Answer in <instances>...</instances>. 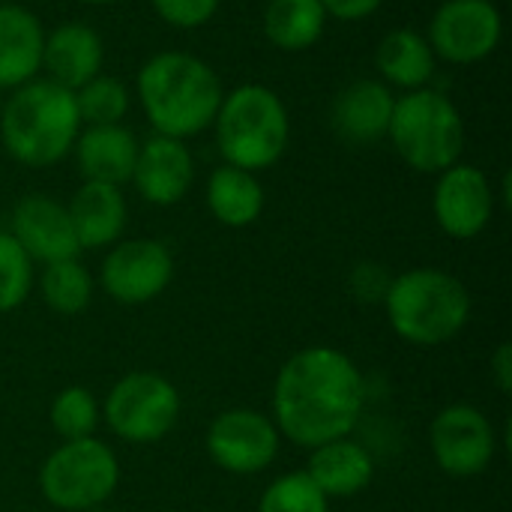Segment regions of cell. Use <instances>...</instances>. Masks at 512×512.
Listing matches in <instances>:
<instances>
[{"label":"cell","mask_w":512,"mask_h":512,"mask_svg":"<svg viewBox=\"0 0 512 512\" xmlns=\"http://www.w3.org/2000/svg\"><path fill=\"white\" fill-rule=\"evenodd\" d=\"M84 512H108V510H102V507H96V510H84Z\"/></svg>","instance_id":"obj_34"},{"label":"cell","mask_w":512,"mask_h":512,"mask_svg":"<svg viewBox=\"0 0 512 512\" xmlns=\"http://www.w3.org/2000/svg\"><path fill=\"white\" fill-rule=\"evenodd\" d=\"M102 39L87 24H60L45 36L42 45V66L48 69V81L78 90L102 69Z\"/></svg>","instance_id":"obj_16"},{"label":"cell","mask_w":512,"mask_h":512,"mask_svg":"<svg viewBox=\"0 0 512 512\" xmlns=\"http://www.w3.org/2000/svg\"><path fill=\"white\" fill-rule=\"evenodd\" d=\"M0 108H3V105H0Z\"/></svg>","instance_id":"obj_35"},{"label":"cell","mask_w":512,"mask_h":512,"mask_svg":"<svg viewBox=\"0 0 512 512\" xmlns=\"http://www.w3.org/2000/svg\"><path fill=\"white\" fill-rule=\"evenodd\" d=\"M195 177L192 153L180 138L153 135L138 147L132 183L144 201L156 207H171L186 198Z\"/></svg>","instance_id":"obj_15"},{"label":"cell","mask_w":512,"mask_h":512,"mask_svg":"<svg viewBox=\"0 0 512 512\" xmlns=\"http://www.w3.org/2000/svg\"><path fill=\"white\" fill-rule=\"evenodd\" d=\"M81 3H87V6H105V3H117V0H81Z\"/></svg>","instance_id":"obj_33"},{"label":"cell","mask_w":512,"mask_h":512,"mask_svg":"<svg viewBox=\"0 0 512 512\" xmlns=\"http://www.w3.org/2000/svg\"><path fill=\"white\" fill-rule=\"evenodd\" d=\"M33 288V261L9 231H0V315L18 309Z\"/></svg>","instance_id":"obj_29"},{"label":"cell","mask_w":512,"mask_h":512,"mask_svg":"<svg viewBox=\"0 0 512 512\" xmlns=\"http://www.w3.org/2000/svg\"><path fill=\"white\" fill-rule=\"evenodd\" d=\"M501 12L489 0H444L429 27L435 57L450 63H477L501 42Z\"/></svg>","instance_id":"obj_12"},{"label":"cell","mask_w":512,"mask_h":512,"mask_svg":"<svg viewBox=\"0 0 512 512\" xmlns=\"http://www.w3.org/2000/svg\"><path fill=\"white\" fill-rule=\"evenodd\" d=\"M39 294L45 306L57 315H81L93 300V279L78 258L45 264L39 276Z\"/></svg>","instance_id":"obj_25"},{"label":"cell","mask_w":512,"mask_h":512,"mask_svg":"<svg viewBox=\"0 0 512 512\" xmlns=\"http://www.w3.org/2000/svg\"><path fill=\"white\" fill-rule=\"evenodd\" d=\"M381 75L405 90H420L435 75V51L417 30H393L378 45Z\"/></svg>","instance_id":"obj_23"},{"label":"cell","mask_w":512,"mask_h":512,"mask_svg":"<svg viewBox=\"0 0 512 512\" xmlns=\"http://www.w3.org/2000/svg\"><path fill=\"white\" fill-rule=\"evenodd\" d=\"M207 207L216 222L228 228H246L264 210V189L252 171L222 165L207 180Z\"/></svg>","instance_id":"obj_22"},{"label":"cell","mask_w":512,"mask_h":512,"mask_svg":"<svg viewBox=\"0 0 512 512\" xmlns=\"http://www.w3.org/2000/svg\"><path fill=\"white\" fill-rule=\"evenodd\" d=\"M78 117L87 126H114L129 111V90L111 75H96L75 90Z\"/></svg>","instance_id":"obj_26"},{"label":"cell","mask_w":512,"mask_h":512,"mask_svg":"<svg viewBox=\"0 0 512 512\" xmlns=\"http://www.w3.org/2000/svg\"><path fill=\"white\" fill-rule=\"evenodd\" d=\"M174 279V258L159 240H123L105 255L99 270L102 291L120 306L156 300Z\"/></svg>","instance_id":"obj_10"},{"label":"cell","mask_w":512,"mask_h":512,"mask_svg":"<svg viewBox=\"0 0 512 512\" xmlns=\"http://www.w3.org/2000/svg\"><path fill=\"white\" fill-rule=\"evenodd\" d=\"M219 75L192 54L162 51L138 72V99L156 135L192 138L213 126L222 105Z\"/></svg>","instance_id":"obj_2"},{"label":"cell","mask_w":512,"mask_h":512,"mask_svg":"<svg viewBox=\"0 0 512 512\" xmlns=\"http://www.w3.org/2000/svg\"><path fill=\"white\" fill-rule=\"evenodd\" d=\"M384 0H321L327 15H336L342 21H360L366 15H372Z\"/></svg>","instance_id":"obj_31"},{"label":"cell","mask_w":512,"mask_h":512,"mask_svg":"<svg viewBox=\"0 0 512 512\" xmlns=\"http://www.w3.org/2000/svg\"><path fill=\"white\" fill-rule=\"evenodd\" d=\"M366 405V381L357 363L330 345H309L285 360L273 384V423L282 438L315 450L348 438Z\"/></svg>","instance_id":"obj_1"},{"label":"cell","mask_w":512,"mask_h":512,"mask_svg":"<svg viewBox=\"0 0 512 512\" xmlns=\"http://www.w3.org/2000/svg\"><path fill=\"white\" fill-rule=\"evenodd\" d=\"M66 213L81 249L114 246L126 228V201L117 186L84 180V186L72 195Z\"/></svg>","instance_id":"obj_19"},{"label":"cell","mask_w":512,"mask_h":512,"mask_svg":"<svg viewBox=\"0 0 512 512\" xmlns=\"http://www.w3.org/2000/svg\"><path fill=\"white\" fill-rule=\"evenodd\" d=\"M432 210L444 234L456 240H471L483 234L495 213V189L489 177L474 165H450L441 171Z\"/></svg>","instance_id":"obj_13"},{"label":"cell","mask_w":512,"mask_h":512,"mask_svg":"<svg viewBox=\"0 0 512 512\" xmlns=\"http://www.w3.org/2000/svg\"><path fill=\"white\" fill-rule=\"evenodd\" d=\"M120 483V462L99 438L63 441L39 468V489L54 510L84 512L102 507Z\"/></svg>","instance_id":"obj_7"},{"label":"cell","mask_w":512,"mask_h":512,"mask_svg":"<svg viewBox=\"0 0 512 512\" xmlns=\"http://www.w3.org/2000/svg\"><path fill=\"white\" fill-rule=\"evenodd\" d=\"M75 156H78V171L87 183H105L120 189L123 183L132 180L138 141L120 123L90 126L75 138Z\"/></svg>","instance_id":"obj_18"},{"label":"cell","mask_w":512,"mask_h":512,"mask_svg":"<svg viewBox=\"0 0 512 512\" xmlns=\"http://www.w3.org/2000/svg\"><path fill=\"white\" fill-rule=\"evenodd\" d=\"M327 24L321 0H270L264 12V33L282 51L312 48Z\"/></svg>","instance_id":"obj_24"},{"label":"cell","mask_w":512,"mask_h":512,"mask_svg":"<svg viewBox=\"0 0 512 512\" xmlns=\"http://www.w3.org/2000/svg\"><path fill=\"white\" fill-rule=\"evenodd\" d=\"M381 303L393 333L420 348L456 339L471 318V294L465 282L438 267L399 273L390 279Z\"/></svg>","instance_id":"obj_4"},{"label":"cell","mask_w":512,"mask_h":512,"mask_svg":"<svg viewBox=\"0 0 512 512\" xmlns=\"http://www.w3.org/2000/svg\"><path fill=\"white\" fill-rule=\"evenodd\" d=\"M282 435L276 423L252 408L222 411L207 429V456L216 468L237 477H255L267 471L279 456Z\"/></svg>","instance_id":"obj_9"},{"label":"cell","mask_w":512,"mask_h":512,"mask_svg":"<svg viewBox=\"0 0 512 512\" xmlns=\"http://www.w3.org/2000/svg\"><path fill=\"white\" fill-rule=\"evenodd\" d=\"M306 474L330 501L333 498H354L372 483L375 459L363 444L351 441V435H348V438L327 441V444L315 447L309 456Z\"/></svg>","instance_id":"obj_20"},{"label":"cell","mask_w":512,"mask_h":512,"mask_svg":"<svg viewBox=\"0 0 512 512\" xmlns=\"http://www.w3.org/2000/svg\"><path fill=\"white\" fill-rule=\"evenodd\" d=\"M156 12L162 15V21H168L171 27H201L204 21L213 18V12L219 9V0H153Z\"/></svg>","instance_id":"obj_30"},{"label":"cell","mask_w":512,"mask_h":512,"mask_svg":"<svg viewBox=\"0 0 512 512\" xmlns=\"http://www.w3.org/2000/svg\"><path fill=\"white\" fill-rule=\"evenodd\" d=\"M387 135L393 138L396 153L423 174L447 171L465 150V123L459 108L429 87L396 99Z\"/></svg>","instance_id":"obj_6"},{"label":"cell","mask_w":512,"mask_h":512,"mask_svg":"<svg viewBox=\"0 0 512 512\" xmlns=\"http://www.w3.org/2000/svg\"><path fill=\"white\" fill-rule=\"evenodd\" d=\"M45 33L39 18L24 6H0V87L33 81L42 66Z\"/></svg>","instance_id":"obj_21"},{"label":"cell","mask_w":512,"mask_h":512,"mask_svg":"<svg viewBox=\"0 0 512 512\" xmlns=\"http://www.w3.org/2000/svg\"><path fill=\"white\" fill-rule=\"evenodd\" d=\"M81 132L75 93L54 81H27L15 87L0 108V138L6 153L27 168L60 162Z\"/></svg>","instance_id":"obj_3"},{"label":"cell","mask_w":512,"mask_h":512,"mask_svg":"<svg viewBox=\"0 0 512 512\" xmlns=\"http://www.w3.org/2000/svg\"><path fill=\"white\" fill-rule=\"evenodd\" d=\"M258 512H330V498L309 480L306 471H291L264 489Z\"/></svg>","instance_id":"obj_28"},{"label":"cell","mask_w":512,"mask_h":512,"mask_svg":"<svg viewBox=\"0 0 512 512\" xmlns=\"http://www.w3.org/2000/svg\"><path fill=\"white\" fill-rule=\"evenodd\" d=\"M213 123L225 162L252 174L276 165L288 147V111L264 84H243L222 96Z\"/></svg>","instance_id":"obj_5"},{"label":"cell","mask_w":512,"mask_h":512,"mask_svg":"<svg viewBox=\"0 0 512 512\" xmlns=\"http://www.w3.org/2000/svg\"><path fill=\"white\" fill-rule=\"evenodd\" d=\"M429 447L438 468L450 477L468 480L483 474L498 450L495 429L489 417L474 405H450L444 408L429 429Z\"/></svg>","instance_id":"obj_11"},{"label":"cell","mask_w":512,"mask_h":512,"mask_svg":"<svg viewBox=\"0 0 512 512\" xmlns=\"http://www.w3.org/2000/svg\"><path fill=\"white\" fill-rule=\"evenodd\" d=\"M396 96L387 84L360 78L348 84L333 102V126L351 144H375L387 135Z\"/></svg>","instance_id":"obj_17"},{"label":"cell","mask_w":512,"mask_h":512,"mask_svg":"<svg viewBox=\"0 0 512 512\" xmlns=\"http://www.w3.org/2000/svg\"><path fill=\"white\" fill-rule=\"evenodd\" d=\"M489 366H492V381H495L498 393H501V396H510L512 393V348L507 345V342H504V345H498V351L492 354Z\"/></svg>","instance_id":"obj_32"},{"label":"cell","mask_w":512,"mask_h":512,"mask_svg":"<svg viewBox=\"0 0 512 512\" xmlns=\"http://www.w3.org/2000/svg\"><path fill=\"white\" fill-rule=\"evenodd\" d=\"M180 420L177 387L156 372H129L105 396V423L126 444H156Z\"/></svg>","instance_id":"obj_8"},{"label":"cell","mask_w":512,"mask_h":512,"mask_svg":"<svg viewBox=\"0 0 512 512\" xmlns=\"http://www.w3.org/2000/svg\"><path fill=\"white\" fill-rule=\"evenodd\" d=\"M9 234L27 252V258L39 264L78 258L81 252L66 207L45 195H27L15 204Z\"/></svg>","instance_id":"obj_14"},{"label":"cell","mask_w":512,"mask_h":512,"mask_svg":"<svg viewBox=\"0 0 512 512\" xmlns=\"http://www.w3.org/2000/svg\"><path fill=\"white\" fill-rule=\"evenodd\" d=\"M48 420L63 441L93 438L99 426V402L87 387H63L51 402Z\"/></svg>","instance_id":"obj_27"}]
</instances>
